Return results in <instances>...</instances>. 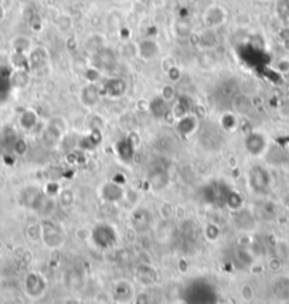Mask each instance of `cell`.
Masks as SVG:
<instances>
[{
    "mask_svg": "<svg viewBox=\"0 0 289 304\" xmlns=\"http://www.w3.org/2000/svg\"><path fill=\"white\" fill-rule=\"evenodd\" d=\"M40 225H41V242L49 249H60L65 242V233L61 229V227L49 218L43 219Z\"/></svg>",
    "mask_w": 289,
    "mask_h": 304,
    "instance_id": "obj_1",
    "label": "cell"
},
{
    "mask_svg": "<svg viewBox=\"0 0 289 304\" xmlns=\"http://www.w3.org/2000/svg\"><path fill=\"white\" fill-rule=\"evenodd\" d=\"M67 130H68L67 121L64 118H61V116H54L46 125V127H44V130L41 133L43 142L50 147L57 146L63 140Z\"/></svg>",
    "mask_w": 289,
    "mask_h": 304,
    "instance_id": "obj_2",
    "label": "cell"
},
{
    "mask_svg": "<svg viewBox=\"0 0 289 304\" xmlns=\"http://www.w3.org/2000/svg\"><path fill=\"white\" fill-rule=\"evenodd\" d=\"M23 286H25L26 294L30 299H40L46 293V289H47L46 280L37 272L27 273L25 281H23Z\"/></svg>",
    "mask_w": 289,
    "mask_h": 304,
    "instance_id": "obj_3",
    "label": "cell"
},
{
    "mask_svg": "<svg viewBox=\"0 0 289 304\" xmlns=\"http://www.w3.org/2000/svg\"><path fill=\"white\" fill-rule=\"evenodd\" d=\"M116 231L108 224H101L94 231H92V241L101 249H108L112 248L116 243Z\"/></svg>",
    "mask_w": 289,
    "mask_h": 304,
    "instance_id": "obj_4",
    "label": "cell"
},
{
    "mask_svg": "<svg viewBox=\"0 0 289 304\" xmlns=\"http://www.w3.org/2000/svg\"><path fill=\"white\" fill-rule=\"evenodd\" d=\"M227 22V10L218 4L209 6L203 13V23L207 28L213 30L220 25H223Z\"/></svg>",
    "mask_w": 289,
    "mask_h": 304,
    "instance_id": "obj_5",
    "label": "cell"
},
{
    "mask_svg": "<svg viewBox=\"0 0 289 304\" xmlns=\"http://www.w3.org/2000/svg\"><path fill=\"white\" fill-rule=\"evenodd\" d=\"M159 54H160V44L155 38L146 37L136 43V57L142 61L155 60L159 57Z\"/></svg>",
    "mask_w": 289,
    "mask_h": 304,
    "instance_id": "obj_6",
    "label": "cell"
},
{
    "mask_svg": "<svg viewBox=\"0 0 289 304\" xmlns=\"http://www.w3.org/2000/svg\"><path fill=\"white\" fill-rule=\"evenodd\" d=\"M268 149V139L261 132H251L245 137V150L254 156L260 157L263 156Z\"/></svg>",
    "mask_w": 289,
    "mask_h": 304,
    "instance_id": "obj_7",
    "label": "cell"
},
{
    "mask_svg": "<svg viewBox=\"0 0 289 304\" xmlns=\"http://www.w3.org/2000/svg\"><path fill=\"white\" fill-rule=\"evenodd\" d=\"M101 94L100 88L97 86V84H87L79 89V94H78V99L81 102V105L87 109H92L95 108L98 103H100Z\"/></svg>",
    "mask_w": 289,
    "mask_h": 304,
    "instance_id": "obj_8",
    "label": "cell"
},
{
    "mask_svg": "<svg viewBox=\"0 0 289 304\" xmlns=\"http://www.w3.org/2000/svg\"><path fill=\"white\" fill-rule=\"evenodd\" d=\"M128 84L122 78H109L106 82L102 84V95L111 98V99H119L126 94Z\"/></svg>",
    "mask_w": 289,
    "mask_h": 304,
    "instance_id": "obj_9",
    "label": "cell"
},
{
    "mask_svg": "<svg viewBox=\"0 0 289 304\" xmlns=\"http://www.w3.org/2000/svg\"><path fill=\"white\" fill-rule=\"evenodd\" d=\"M248 185L251 187L252 191L263 193L269 185V176L264 169L254 167L248 174Z\"/></svg>",
    "mask_w": 289,
    "mask_h": 304,
    "instance_id": "obj_10",
    "label": "cell"
},
{
    "mask_svg": "<svg viewBox=\"0 0 289 304\" xmlns=\"http://www.w3.org/2000/svg\"><path fill=\"white\" fill-rule=\"evenodd\" d=\"M101 198L106 203H119L125 198V190L121 184L116 182H106L101 187Z\"/></svg>",
    "mask_w": 289,
    "mask_h": 304,
    "instance_id": "obj_11",
    "label": "cell"
},
{
    "mask_svg": "<svg viewBox=\"0 0 289 304\" xmlns=\"http://www.w3.org/2000/svg\"><path fill=\"white\" fill-rule=\"evenodd\" d=\"M176 130L177 133L183 137H189L194 133L199 127V116L194 113H187L186 116L180 118L176 121Z\"/></svg>",
    "mask_w": 289,
    "mask_h": 304,
    "instance_id": "obj_12",
    "label": "cell"
},
{
    "mask_svg": "<svg viewBox=\"0 0 289 304\" xmlns=\"http://www.w3.org/2000/svg\"><path fill=\"white\" fill-rule=\"evenodd\" d=\"M136 280L143 286H153L158 281V272L151 265H140L136 269Z\"/></svg>",
    "mask_w": 289,
    "mask_h": 304,
    "instance_id": "obj_13",
    "label": "cell"
},
{
    "mask_svg": "<svg viewBox=\"0 0 289 304\" xmlns=\"http://www.w3.org/2000/svg\"><path fill=\"white\" fill-rule=\"evenodd\" d=\"M113 296L119 303H129L133 299V287L129 281L121 280L113 287Z\"/></svg>",
    "mask_w": 289,
    "mask_h": 304,
    "instance_id": "obj_14",
    "label": "cell"
},
{
    "mask_svg": "<svg viewBox=\"0 0 289 304\" xmlns=\"http://www.w3.org/2000/svg\"><path fill=\"white\" fill-rule=\"evenodd\" d=\"M38 122H40V118H38V113L34 109H25L19 116V126L25 132L34 130V127L37 126Z\"/></svg>",
    "mask_w": 289,
    "mask_h": 304,
    "instance_id": "obj_15",
    "label": "cell"
},
{
    "mask_svg": "<svg viewBox=\"0 0 289 304\" xmlns=\"http://www.w3.org/2000/svg\"><path fill=\"white\" fill-rule=\"evenodd\" d=\"M10 46L14 52H22V54H28L33 49V40L28 36L25 34H19V36L13 37L10 41Z\"/></svg>",
    "mask_w": 289,
    "mask_h": 304,
    "instance_id": "obj_16",
    "label": "cell"
},
{
    "mask_svg": "<svg viewBox=\"0 0 289 304\" xmlns=\"http://www.w3.org/2000/svg\"><path fill=\"white\" fill-rule=\"evenodd\" d=\"M47 51L43 47H33L31 51L27 54V61H28V67L30 68H38L41 67L46 60H47Z\"/></svg>",
    "mask_w": 289,
    "mask_h": 304,
    "instance_id": "obj_17",
    "label": "cell"
},
{
    "mask_svg": "<svg viewBox=\"0 0 289 304\" xmlns=\"http://www.w3.org/2000/svg\"><path fill=\"white\" fill-rule=\"evenodd\" d=\"M53 22H54V25H55L57 31L61 33V34H68V33L73 30V27H74L73 17H71L70 14H67V13L57 14V17H55Z\"/></svg>",
    "mask_w": 289,
    "mask_h": 304,
    "instance_id": "obj_18",
    "label": "cell"
},
{
    "mask_svg": "<svg viewBox=\"0 0 289 304\" xmlns=\"http://www.w3.org/2000/svg\"><path fill=\"white\" fill-rule=\"evenodd\" d=\"M149 184L155 191L164 190L166 185L169 184V174L163 170L153 171V174H151L149 177Z\"/></svg>",
    "mask_w": 289,
    "mask_h": 304,
    "instance_id": "obj_19",
    "label": "cell"
},
{
    "mask_svg": "<svg viewBox=\"0 0 289 304\" xmlns=\"http://www.w3.org/2000/svg\"><path fill=\"white\" fill-rule=\"evenodd\" d=\"M169 103L162 99V97L159 95V97L156 98L155 101H152L151 102V110L155 116H158V118H164L166 115H167V112H169V106H167Z\"/></svg>",
    "mask_w": 289,
    "mask_h": 304,
    "instance_id": "obj_20",
    "label": "cell"
},
{
    "mask_svg": "<svg viewBox=\"0 0 289 304\" xmlns=\"http://www.w3.org/2000/svg\"><path fill=\"white\" fill-rule=\"evenodd\" d=\"M220 125H221V127H223L226 132H233V130L237 129L238 119H237V116H236L234 113L226 112V113H223L221 118H220Z\"/></svg>",
    "mask_w": 289,
    "mask_h": 304,
    "instance_id": "obj_21",
    "label": "cell"
},
{
    "mask_svg": "<svg viewBox=\"0 0 289 304\" xmlns=\"http://www.w3.org/2000/svg\"><path fill=\"white\" fill-rule=\"evenodd\" d=\"M187 113H190L189 110V105L183 101V99H179L175 102V105L172 106V109H170V115L175 118V121L177 119H180V118H183V116H186Z\"/></svg>",
    "mask_w": 289,
    "mask_h": 304,
    "instance_id": "obj_22",
    "label": "cell"
},
{
    "mask_svg": "<svg viewBox=\"0 0 289 304\" xmlns=\"http://www.w3.org/2000/svg\"><path fill=\"white\" fill-rule=\"evenodd\" d=\"M13 85L16 88H26L28 85V81H30V75L26 70H16V73L13 74L12 76Z\"/></svg>",
    "mask_w": 289,
    "mask_h": 304,
    "instance_id": "obj_23",
    "label": "cell"
},
{
    "mask_svg": "<svg viewBox=\"0 0 289 304\" xmlns=\"http://www.w3.org/2000/svg\"><path fill=\"white\" fill-rule=\"evenodd\" d=\"M58 200H60V203H61V205H63L64 208H70L76 204L77 198L73 190H70V188H63L61 193H60V195H58Z\"/></svg>",
    "mask_w": 289,
    "mask_h": 304,
    "instance_id": "obj_24",
    "label": "cell"
},
{
    "mask_svg": "<svg viewBox=\"0 0 289 304\" xmlns=\"http://www.w3.org/2000/svg\"><path fill=\"white\" fill-rule=\"evenodd\" d=\"M173 31L177 37H182V38H189L190 34L193 33L191 31V25L187 22H176V25H173Z\"/></svg>",
    "mask_w": 289,
    "mask_h": 304,
    "instance_id": "obj_25",
    "label": "cell"
},
{
    "mask_svg": "<svg viewBox=\"0 0 289 304\" xmlns=\"http://www.w3.org/2000/svg\"><path fill=\"white\" fill-rule=\"evenodd\" d=\"M220 235H221V231H220V227H218L217 224L210 222V224H207V225L204 227V236H206L210 242L217 241V239L220 238Z\"/></svg>",
    "mask_w": 289,
    "mask_h": 304,
    "instance_id": "obj_26",
    "label": "cell"
},
{
    "mask_svg": "<svg viewBox=\"0 0 289 304\" xmlns=\"http://www.w3.org/2000/svg\"><path fill=\"white\" fill-rule=\"evenodd\" d=\"M88 126L89 129H91V132H102V129H104V126H105V121H104L102 116L94 113V115L89 116Z\"/></svg>",
    "mask_w": 289,
    "mask_h": 304,
    "instance_id": "obj_27",
    "label": "cell"
},
{
    "mask_svg": "<svg viewBox=\"0 0 289 304\" xmlns=\"http://www.w3.org/2000/svg\"><path fill=\"white\" fill-rule=\"evenodd\" d=\"M160 97L162 99H164L167 103L173 102L176 99V88L173 84H166V85L162 86L160 89Z\"/></svg>",
    "mask_w": 289,
    "mask_h": 304,
    "instance_id": "obj_28",
    "label": "cell"
},
{
    "mask_svg": "<svg viewBox=\"0 0 289 304\" xmlns=\"http://www.w3.org/2000/svg\"><path fill=\"white\" fill-rule=\"evenodd\" d=\"M61 185L58 184V182L55 181H50L46 184V187H44V190H43V193L44 195H47V197H50V198H57L60 193H61Z\"/></svg>",
    "mask_w": 289,
    "mask_h": 304,
    "instance_id": "obj_29",
    "label": "cell"
},
{
    "mask_svg": "<svg viewBox=\"0 0 289 304\" xmlns=\"http://www.w3.org/2000/svg\"><path fill=\"white\" fill-rule=\"evenodd\" d=\"M275 256L281 257L284 262L289 260V245L285 241H278L275 243Z\"/></svg>",
    "mask_w": 289,
    "mask_h": 304,
    "instance_id": "obj_30",
    "label": "cell"
},
{
    "mask_svg": "<svg viewBox=\"0 0 289 304\" xmlns=\"http://www.w3.org/2000/svg\"><path fill=\"white\" fill-rule=\"evenodd\" d=\"M237 260H238L241 265H247V266H250L252 263V260H254V257H252V255L247 251V249L239 248V249H237Z\"/></svg>",
    "mask_w": 289,
    "mask_h": 304,
    "instance_id": "obj_31",
    "label": "cell"
},
{
    "mask_svg": "<svg viewBox=\"0 0 289 304\" xmlns=\"http://www.w3.org/2000/svg\"><path fill=\"white\" fill-rule=\"evenodd\" d=\"M84 76H85V79H87L88 84H97V82L100 81L101 73L98 68H95V67H89V68L85 70Z\"/></svg>",
    "mask_w": 289,
    "mask_h": 304,
    "instance_id": "obj_32",
    "label": "cell"
},
{
    "mask_svg": "<svg viewBox=\"0 0 289 304\" xmlns=\"http://www.w3.org/2000/svg\"><path fill=\"white\" fill-rule=\"evenodd\" d=\"M239 294H241V299L245 303H251L252 300H254L255 292H254V287H252L251 284H242V287L239 290Z\"/></svg>",
    "mask_w": 289,
    "mask_h": 304,
    "instance_id": "obj_33",
    "label": "cell"
},
{
    "mask_svg": "<svg viewBox=\"0 0 289 304\" xmlns=\"http://www.w3.org/2000/svg\"><path fill=\"white\" fill-rule=\"evenodd\" d=\"M27 150H28L27 142H26L25 139L19 137V139L14 142V145H13V152H14L17 156H25L26 153H27Z\"/></svg>",
    "mask_w": 289,
    "mask_h": 304,
    "instance_id": "obj_34",
    "label": "cell"
},
{
    "mask_svg": "<svg viewBox=\"0 0 289 304\" xmlns=\"http://www.w3.org/2000/svg\"><path fill=\"white\" fill-rule=\"evenodd\" d=\"M268 269L271 270V272H279L282 266H284V260L281 259V257H278V256H271L269 259H268Z\"/></svg>",
    "mask_w": 289,
    "mask_h": 304,
    "instance_id": "obj_35",
    "label": "cell"
},
{
    "mask_svg": "<svg viewBox=\"0 0 289 304\" xmlns=\"http://www.w3.org/2000/svg\"><path fill=\"white\" fill-rule=\"evenodd\" d=\"M27 236L31 241H41V225H30L27 228Z\"/></svg>",
    "mask_w": 289,
    "mask_h": 304,
    "instance_id": "obj_36",
    "label": "cell"
},
{
    "mask_svg": "<svg viewBox=\"0 0 289 304\" xmlns=\"http://www.w3.org/2000/svg\"><path fill=\"white\" fill-rule=\"evenodd\" d=\"M274 68L277 70L278 73L288 74L289 73V58H287V57H284V58H279V60L275 62Z\"/></svg>",
    "mask_w": 289,
    "mask_h": 304,
    "instance_id": "obj_37",
    "label": "cell"
},
{
    "mask_svg": "<svg viewBox=\"0 0 289 304\" xmlns=\"http://www.w3.org/2000/svg\"><path fill=\"white\" fill-rule=\"evenodd\" d=\"M166 76L169 78V81H172V82H177V81L182 78V68L179 67V64L175 65L172 70H169V71L166 73Z\"/></svg>",
    "mask_w": 289,
    "mask_h": 304,
    "instance_id": "obj_38",
    "label": "cell"
},
{
    "mask_svg": "<svg viewBox=\"0 0 289 304\" xmlns=\"http://www.w3.org/2000/svg\"><path fill=\"white\" fill-rule=\"evenodd\" d=\"M135 108L139 112H149L151 110V101L145 99V98H139L138 101L135 102Z\"/></svg>",
    "mask_w": 289,
    "mask_h": 304,
    "instance_id": "obj_39",
    "label": "cell"
},
{
    "mask_svg": "<svg viewBox=\"0 0 289 304\" xmlns=\"http://www.w3.org/2000/svg\"><path fill=\"white\" fill-rule=\"evenodd\" d=\"M162 70H163V73L166 74L169 70H172L175 65H177V61L175 57H172V55H167V57H164L163 60H162Z\"/></svg>",
    "mask_w": 289,
    "mask_h": 304,
    "instance_id": "obj_40",
    "label": "cell"
},
{
    "mask_svg": "<svg viewBox=\"0 0 289 304\" xmlns=\"http://www.w3.org/2000/svg\"><path fill=\"white\" fill-rule=\"evenodd\" d=\"M160 211H162V215H163V218H169V217L173 214V207H172L170 204H164Z\"/></svg>",
    "mask_w": 289,
    "mask_h": 304,
    "instance_id": "obj_41",
    "label": "cell"
},
{
    "mask_svg": "<svg viewBox=\"0 0 289 304\" xmlns=\"http://www.w3.org/2000/svg\"><path fill=\"white\" fill-rule=\"evenodd\" d=\"M65 46H67V49L68 50H74L77 47V38L73 36H68L67 37V40H65Z\"/></svg>",
    "mask_w": 289,
    "mask_h": 304,
    "instance_id": "obj_42",
    "label": "cell"
},
{
    "mask_svg": "<svg viewBox=\"0 0 289 304\" xmlns=\"http://www.w3.org/2000/svg\"><path fill=\"white\" fill-rule=\"evenodd\" d=\"M135 304H149V299L145 293H140L135 297Z\"/></svg>",
    "mask_w": 289,
    "mask_h": 304,
    "instance_id": "obj_43",
    "label": "cell"
},
{
    "mask_svg": "<svg viewBox=\"0 0 289 304\" xmlns=\"http://www.w3.org/2000/svg\"><path fill=\"white\" fill-rule=\"evenodd\" d=\"M6 13H7V9H4V7L0 4V23L6 19Z\"/></svg>",
    "mask_w": 289,
    "mask_h": 304,
    "instance_id": "obj_44",
    "label": "cell"
},
{
    "mask_svg": "<svg viewBox=\"0 0 289 304\" xmlns=\"http://www.w3.org/2000/svg\"><path fill=\"white\" fill-rule=\"evenodd\" d=\"M12 1L13 0H0V4H1L4 9H9V7L12 6Z\"/></svg>",
    "mask_w": 289,
    "mask_h": 304,
    "instance_id": "obj_45",
    "label": "cell"
},
{
    "mask_svg": "<svg viewBox=\"0 0 289 304\" xmlns=\"http://www.w3.org/2000/svg\"><path fill=\"white\" fill-rule=\"evenodd\" d=\"M30 1H31V0H19V3H20V4H23V6H27Z\"/></svg>",
    "mask_w": 289,
    "mask_h": 304,
    "instance_id": "obj_46",
    "label": "cell"
}]
</instances>
